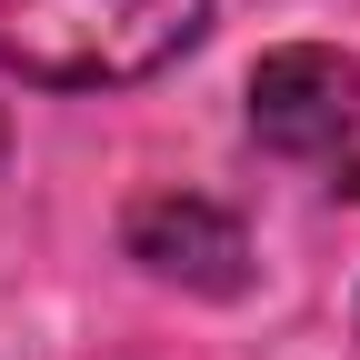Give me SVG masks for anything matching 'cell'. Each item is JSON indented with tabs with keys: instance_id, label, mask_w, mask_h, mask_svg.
<instances>
[{
	"instance_id": "obj_3",
	"label": "cell",
	"mask_w": 360,
	"mask_h": 360,
	"mask_svg": "<svg viewBox=\"0 0 360 360\" xmlns=\"http://www.w3.org/2000/svg\"><path fill=\"white\" fill-rule=\"evenodd\" d=\"M130 260H150L160 281H180V290H240L250 281L240 220L210 210V200H191V191H160V200L130 210Z\"/></svg>"
},
{
	"instance_id": "obj_2",
	"label": "cell",
	"mask_w": 360,
	"mask_h": 360,
	"mask_svg": "<svg viewBox=\"0 0 360 360\" xmlns=\"http://www.w3.org/2000/svg\"><path fill=\"white\" fill-rule=\"evenodd\" d=\"M250 130L281 160H330L360 130V70L330 51V40H290L250 70Z\"/></svg>"
},
{
	"instance_id": "obj_1",
	"label": "cell",
	"mask_w": 360,
	"mask_h": 360,
	"mask_svg": "<svg viewBox=\"0 0 360 360\" xmlns=\"http://www.w3.org/2000/svg\"><path fill=\"white\" fill-rule=\"evenodd\" d=\"M210 0H0V70L51 90L150 80L200 40Z\"/></svg>"
}]
</instances>
